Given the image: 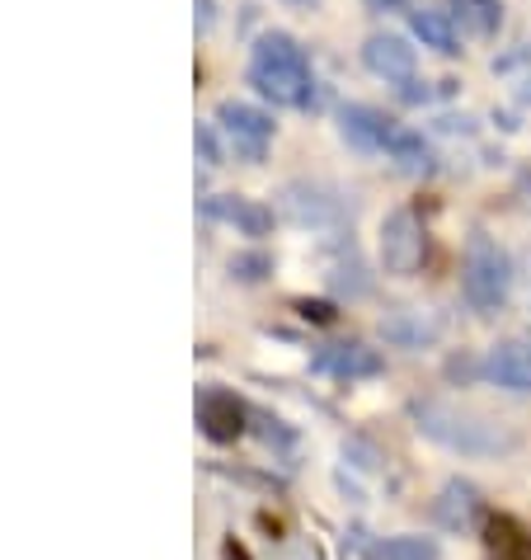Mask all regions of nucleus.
I'll list each match as a JSON object with an SVG mask.
<instances>
[{
    "label": "nucleus",
    "mask_w": 531,
    "mask_h": 560,
    "mask_svg": "<svg viewBox=\"0 0 531 560\" xmlns=\"http://www.w3.org/2000/svg\"><path fill=\"white\" fill-rule=\"evenodd\" d=\"M249 81L263 100L283 104V108H306L316 95V81H310V61L296 48V38L287 34H263L255 43V57H249Z\"/></svg>",
    "instance_id": "f257e3e1"
},
{
    "label": "nucleus",
    "mask_w": 531,
    "mask_h": 560,
    "mask_svg": "<svg viewBox=\"0 0 531 560\" xmlns=\"http://www.w3.org/2000/svg\"><path fill=\"white\" fill-rule=\"evenodd\" d=\"M414 419L433 443L451 447V453H465V457H498V453H512V443H518L508 429H498L480 415H465L457 406H442V400H424L414 410Z\"/></svg>",
    "instance_id": "f03ea898"
},
{
    "label": "nucleus",
    "mask_w": 531,
    "mask_h": 560,
    "mask_svg": "<svg viewBox=\"0 0 531 560\" xmlns=\"http://www.w3.org/2000/svg\"><path fill=\"white\" fill-rule=\"evenodd\" d=\"M508 283H512L508 255L498 250L484 231H480V236H471V245H465V259H461V292H465V302L489 316V311L504 306Z\"/></svg>",
    "instance_id": "7ed1b4c3"
},
{
    "label": "nucleus",
    "mask_w": 531,
    "mask_h": 560,
    "mask_svg": "<svg viewBox=\"0 0 531 560\" xmlns=\"http://www.w3.org/2000/svg\"><path fill=\"white\" fill-rule=\"evenodd\" d=\"M216 128H222L226 147L240 155V161H263V151L273 142V118L263 108L245 104V100H222L216 104Z\"/></svg>",
    "instance_id": "20e7f679"
},
{
    "label": "nucleus",
    "mask_w": 531,
    "mask_h": 560,
    "mask_svg": "<svg viewBox=\"0 0 531 560\" xmlns=\"http://www.w3.org/2000/svg\"><path fill=\"white\" fill-rule=\"evenodd\" d=\"M428 250V236H424V222L410 212V208H396L381 222V269L396 273V278H410L418 273Z\"/></svg>",
    "instance_id": "39448f33"
},
{
    "label": "nucleus",
    "mask_w": 531,
    "mask_h": 560,
    "mask_svg": "<svg viewBox=\"0 0 531 560\" xmlns=\"http://www.w3.org/2000/svg\"><path fill=\"white\" fill-rule=\"evenodd\" d=\"M484 377L494 386H504V392H518L527 396L531 392V339H504V345H494L489 358H484Z\"/></svg>",
    "instance_id": "423d86ee"
},
{
    "label": "nucleus",
    "mask_w": 531,
    "mask_h": 560,
    "mask_svg": "<svg viewBox=\"0 0 531 560\" xmlns=\"http://www.w3.org/2000/svg\"><path fill=\"white\" fill-rule=\"evenodd\" d=\"M339 132L349 137L353 147H363V151H390V142H396L400 128L371 104H343L339 108Z\"/></svg>",
    "instance_id": "0eeeda50"
},
{
    "label": "nucleus",
    "mask_w": 531,
    "mask_h": 560,
    "mask_svg": "<svg viewBox=\"0 0 531 560\" xmlns=\"http://www.w3.org/2000/svg\"><path fill=\"white\" fill-rule=\"evenodd\" d=\"M363 61H367L371 75H381V81H410L418 57L400 34H371L363 43Z\"/></svg>",
    "instance_id": "6e6552de"
},
{
    "label": "nucleus",
    "mask_w": 531,
    "mask_h": 560,
    "mask_svg": "<svg viewBox=\"0 0 531 560\" xmlns=\"http://www.w3.org/2000/svg\"><path fill=\"white\" fill-rule=\"evenodd\" d=\"M208 217H212V222L236 226L240 236H269V226H273V212L259 208L255 198H240V194H216V198H208Z\"/></svg>",
    "instance_id": "1a4fd4ad"
},
{
    "label": "nucleus",
    "mask_w": 531,
    "mask_h": 560,
    "mask_svg": "<svg viewBox=\"0 0 531 560\" xmlns=\"http://www.w3.org/2000/svg\"><path fill=\"white\" fill-rule=\"evenodd\" d=\"M198 424H202V433H208L212 443H236L240 429H245V410H240V400L226 396V392H202Z\"/></svg>",
    "instance_id": "9d476101"
},
{
    "label": "nucleus",
    "mask_w": 531,
    "mask_h": 560,
    "mask_svg": "<svg viewBox=\"0 0 531 560\" xmlns=\"http://www.w3.org/2000/svg\"><path fill=\"white\" fill-rule=\"evenodd\" d=\"M410 28H414V38L424 43V48H433V52H442V57H457L461 52L457 24H451L442 10H414L410 14Z\"/></svg>",
    "instance_id": "9b49d317"
},
{
    "label": "nucleus",
    "mask_w": 531,
    "mask_h": 560,
    "mask_svg": "<svg viewBox=\"0 0 531 560\" xmlns=\"http://www.w3.org/2000/svg\"><path fill=\"white\" fill-rule=\"evenodd\" d=\"M381 335L390 339V345H404V349H418L424 339L437 335V320H428L424 311H396V316L381 320Z\"/></svg>",
    "instance_id": "f8f14e48"
},
{
    "label": "nucleus",
    "mask_w": 531,
    "mask_h": 560,
    "mask_svg": "<svg viewBox=\"0 0 531 560\" xmlns=\"http://www.w3.org/2000/svg\"><path fill=\"white\" fill-rule=\"evenodd\" d=\"M489 556L494 560H531V541H527V533L512 518H494L489 523Z\"/></svg>",
    "instance_id": "ddd939ff"
},
{
    "label": "nucleus",
    "mask_w": 531,
    "mask_h": 560,
    "mask_svg": "<svg viewBox=\"0 0 531 560\" xmlns=\"http://www.w3.org/2000/svg\"><path fill=\"white\" fill-rule=\"evenodd\" d=\"M475 509H480L475 490L461 486V480H451V486L442 490V500H437V518H442L447 527H465V523L475 518Z\"/></svg>",
    "instance_id": "4468645a"
},
{
    "label": "nucleus",
    "mask_w": 531,
    "mask_h": 560,
    "mask_svg": "<svg viewBox=\"0 0 531 560\" xmlns=\"http://www.w3.org/2000/svg\"><path fill=\"white\" fill-rule=\"evenodd\" d=\"M390 155H396V165L404 175H428L433 170V151L418 132H396V142H390Z\"/></svg>",
    "instance_id": "2eb2a0df"
},
{
    "label": "nucleus",
    "mask_w": 531,
    "mask_h": 560,
    "mask_svg": "<svg viewBox=\"0 0 531 560\" xmlns=\"http://www.w3.org/2000/svg\"><path fill=\"white\" fill-rule=\"evenodd\" d=\"M457 20H461V28H471L475 38H489L504 14H498V0H457Z\"/></svg>",
    "instance_id": "dca6fc26"
},
{
    "label": "nucleus",
    "mask_w": 531,
    "mask_h": 560,
    "mask_svg": "<svg viewBox=\"0 0 531 560\" xmlns=\"http://www.w3.org/2000/svg\"><path fill=\"white\" fill-rule=\"evenodd\" d=\"M442 551H437V541L433 537H414V533H404V537H390L377 547V560H437Z\"/></svg>",
    "instance_id": "f3484780"
},
{
    "label": "nucleus",
    "mask_w": 531,
    "mask_h": 560,
    "mask_svg": "<svg viewBox=\"0 0 531 560\" xmlns=\"http://www.w3.org/2000/svg\"><path fill=\"white\" fill-rule=\"evenodd\" d=\"M334 368L349 372V377H367V372L381 368V358L371 353V349H363V345H343V349L334 353Z\"/></svg>",
    "instance_id": "a211bd4d"
},
{
    "label": "nucleus",
    "mask_w": 531,
    "mask_h": 560,
    "mask_svg": "<svg viewBox=\"0 0 531 560\" xmlns=\"http://www.w3.org/2000/svg\"><path fill=\"white\" fill-rule=\"evenodd\" d=\"M198 151H202V161H208V165H216V137H212V128H198Z\"/></svg>",
    "instance_id": "6ab92c4d"
},
{
    "label": "nucleus",
    "mask_w": 531,
    "mask_h": 560,
    "mask_svg": "<svg viewBox=\"0 0 531 560\" xmlns=\"http://www.w3.org/2000/svg\"><path fill=\"white\" fill-rule=\"evenodd\" d=\"M371 5H400V0H371Z\"/></svg>",
    "instance_id": "aec40b11"
},
{
    "label": "nucleus",
    "mask_w": 531,
    "mask_h": 560,
    "mask_svg": "<svg viewBox=\"0 0 531 560\" xmlns=\"http://www.w3.org/2000/svg\"><path fill=\"white\" fill-rule=\"evenodd\" d=\"M292 5H302V0H292Z\"/></svg>",
    "instance_id": "412c9836"
}]
</instances>
